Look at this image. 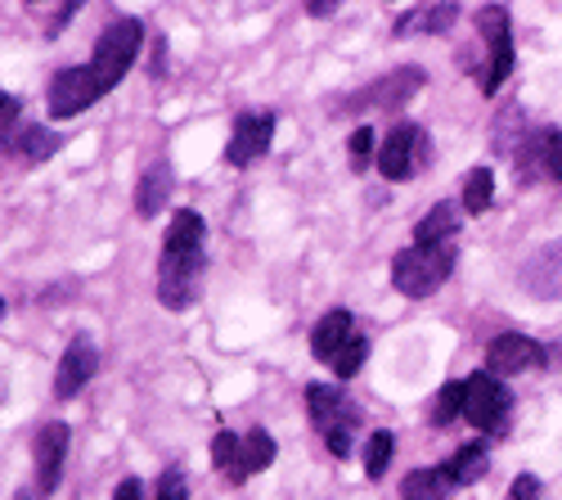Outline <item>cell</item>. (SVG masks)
<instances>
[{"instance_id": "1", "label": "cell", "mask_w": 562, "mask_h": 500, "mask_svg": "<svg viewBox=\"0 0 562 500\" xmlns=\"http://www.w3.org/2000/svg\"><path fill=\"white\" fill-rule=\"evenodd\" d=\"M207 270V225L203 212L180 208L167 225L162 257H158V302L167 311H190L203 289Z\"/></svg>"}, {"instance_id": "2", "label": "cell", "mask_w": 562, "mask_h": 500, "mask_svg": "<svg viewBox=\"0 0 562 500\" xmlns=\"http://www.w3.org/2000/svg\"><path fill=\"white\" fill-rule=\"evenodd\" d=\"M311 352L315 360L334 370V379H356L360 366L369 360V338L356 330V315L347 307H334L319 315V325L311 330Z\"/></svg>"}, {"instance_id": "3", "label": "cell", "mask_w": 562, "mask_h": 500, "mask_svg": "<svg viewBox=\"0 0 562 500\" xmlns=\"http://www.w3.org/2000/svg\"><path fill=\"white\" fill-rule=\"evenodd\" d=\"M454 276V244H409L392 257V289L401 298H428Z\"/></svg>"}, {"instance_id": "4", "label": "cell", "mask_w": 562, "mask_h": 500, "mask_svg": "<svg viewBox=\"0 0 562 500\" xmlns=\"http://www.w3.org/2000/svg\"><path fill=\"white\" fill-rule=\"evenodd\" d=\"M306 411H311V424L319 429L324 446H329L338 460H347V456H351V437H356V429H360L356 401H351L342 388L311 384V388H306Z\"/></svg>"}, {"instance_id": "5", "label": "cell", "mask_w": 562, "mask_h": 500, "mask_svg": "<svg viewBox=\"0 0 562 500\" xmlns=\"http://www.w3.org/2000/svg\"><path fill=\"white\" fill-rule=\"evenodd\" d=\"M139 45H145V23H139V19H113V23L100 32L95 55H90V73H95V81H100L104 96L131 73Z\"/></svg>"}, {"instance_id": "6", "label": "cell", "mask_w": 562, "mask_h": 500, "mask_svg": "<svg viewBox=\"0 0 562 500\" xmlns=\"http://www.w3.org/2000/svg\"><path fill=\"white\" fill-rule=\"evenodd\" d=\"M508 411H513V397L504 392L499 375L477 370V375L463 379V420L473 424L477 433H504Z\"/></svg>"}, {"instance_id": "7", "label": "cell", "mask_w": 562, "mask_h": 500, "mask_svg": "<svg viewBox=\"0 0 562 500\" xmlns=\"http://www.w3.org/2000/svg\"><path fill=\"white\" fill-rule=\"evenodd\" d=\"M477 27L486 36V77H482V90L486 96H495V90L513 77V64H518V55H513V23H508V10L504 5H486L477 10Z\"/></svg>"}, {"instance_id": "8", "label": "cell", "mask_w": 562, "mask_h": 500, "mask_svg": "<svg viewBox=\"0 0 562 500\" xmlns=\"http://www.w3.org/2000/svg\"><path fill=\"white\" fill-rule=\"evenodd\" d=\"M104 96L95 73H90V64H72V68H59L50 77V90H45V100H50V118L55 122H68V118H81L90 104H95Z\"/></svg>"}, {"instance_id": "9", "label": "cell", "mask_w": 562, "mask_h": 500, "mask_svg": "<svg viewBox=\"0 0 562 500\" xmlns=\"http://www.w3.org/2000/svg\"><path fill=\"white\" fill-rule=\"evenodd\" d=\"M64 456H68V424H45L32 442V469H36V487L23 491V500L32 496H50L59 487V474H64Z\"/></svg>"}, {"instance_id": "10", "label": "cell", "mask_w": 562, "mask_h": 500, "mask_svg": "<svg viewBox=\"0 0 562 500\" xmlns=\"http://www.w3.org/2000/svg\"><path fill=\"white\" fill-rule=\"evenodd\" d=\"M536 366H549V352L536 338H527V334H499V338L486 343V370L499 375V379L527 375Z\"/></svg>"}, {"instance_id": "11", "label": "cell", "mask_w": 562, "mask_h": 500, "mask_svg": "<svg viewBox=\"0 0 562 500\" xmlns=\"http://www.w3.org/2000/svg\"><path fill=\"white\" fill-rule=\"evenodd\" d=\"M270 141H274V113H239L229 131V145H225V163L248 167L270 149Z\"/></svg>"}, {"instance_id": "12", "label": "cell", "mask_w": 562, "mask_h": 500, "mask_svg": "<svg viewBox=\"0 0 562 500\" xmlns=\"http://www.w3.org/2000/svg\"><path fill=\"white\" fill-rule=\"evenodd\" d=\"M379 171L387 176V180H405V176H414L418 171V163H424V131H418L414 122H401V126H392V135L379 145Z\"/></svg>"}, {"instance_id": "13", "label": "cell", "mask_w": 562, "mask_h": 500, "mask_svg": "<svg viewBox=\"0 0 562 500\" xmlns=\"http://www.w3.org/2000/svg\"><path fill=\"white\" fill-rule=\"evenodd\" d=\"M418 86H424V73H418V68H396V73H387L383 81H373L369 90H360V96H351L338 113H356L360 104H373V109H401Z\"/></svg>"}, {"instance_id": "14", "label": "cell", "mask_w": 562, "mask_h": 500, "mask_svg": "<svg viewBox=\"0 0 562 500\" xmlns=\"http://www.w3.org/2000/svg\"><path fill=\"white\" fill-rule=\"evenodd\" d=\"M95 370H100V356H95V343H90L86 334H77L72 343H68V352H64V360H59V370H55V397H77L90 379H95Z\"/></svg>"}, {"instance_id": "15", "label": "cell", "mask_w": 562, "mask_h": 500, "mask_svg": "<svg viewBox=\"0 0 562 500\" xmlns=\"http://www.w3.org/2000/svg\"><path fill=\"white\" fill-rule=\"evenodd\" d=\"M522 289L540 302H558L562 298V240L536 248V257L522 266Z\"/></svg>"}, {"instance_id": "16", "label": "cell", "mask_w": 562, "mask_h": 500, "mask_svg": "<svg viewBox=\"0 0 562 500\" xmlns=\"http://www.w3.org/2000/svg\"><path fill=\"white\" fill-rule=\"evenodd\" d=\"M454 491H459V478L450 465H424V469L405 474V482H401L405 500H450Z\"/></svg>"}, {"instance_id": "17", "label": "cell", "mask_w": 562, "mask_h": 500, "mask_svg": "<svg viewBox=\"0 0 562 500\" xmlns=\"http://www.w3.org/2000/svg\"><path fill=\"white\" fill-rule=\"evenodd\" d=\"M171 167L167 163H154V167H145V176H139V186H135V212L139 216H158L162 208H167V199H171Z\"/></svg>"}, {"instance_id": "18", "label": "cell", "mask_w": 562, "mask_h": 500, "mask_svg": "<svg viewBox=\"0 0 562 500\" xmlns=\"http://www.w3.org/2000/svg\"><path fill=\"white\" fill-rule=\"evenodd\" d=\"M59 145L64 141H59L50 126H23L19 135H10V141H5V154L23 158V163H45V158L59 154Z\"/></svg>"}, {"instance_id": "19", "label": "cell", "mask_w": 562, "mask_h": 500, "mask_svg": "<svg viewBox=\"0 0 562 500\" xmlns=\"http://www.w3.org/2000/svg\"><path fill=\"white\" fill-rule=\"evenodd\" d=\"M274 437L266 433V429H248L244 433V446H239V482H248L252 474H261V469H270L274 465Z\"/></svg>"}, {"instance_id": "20", "label": "cell", "mask_w": 562, "mask_h": 500, "mask_svg": "<svg viewBox=\"0 0 562 500\" xmlns=\"http://www.w3.org/2000/svg\"><path fill=\"white\" fill-rule=\"evenodd\" d=\"M454 235H459V208L446 199L414 225V244H450Z\"/></svg>"}, {"instance_id": "21", "label": "cell", "mask_w": 562, "mask_h": 500, "mask_svg": "<svg viewBox=\"0 0 562 500\" xmlns=\"http://www.w3.org/2000/svg\"><path fill=\"white\" fill-rule=\"evenodd\" d=\"M239 446H244V433H234V429H221L212 437V469L239 487Z\"/></svg>"}, {"instance_id": "22", "label": "cell", "mask_w": 562, "mask_h": 500, "mask_svg": "<svg viewBox=\"0 0 562 500\" xmlns=\"http://www.w3.org/2000/svg\"><path fill=\"white\" fill-rule=\"evenodd\" d=\"M491 203H495V171L491 167H473L463 176V212L482 216Z\"/></svg>"}, {"instance_id": "23", "label": "cell", "mask_w": 562, "mask_h": 500, "mask_svg": "<svg viewBox=\"0 0 562 500\" xmlns=\"http://www.w3.org/2000/svg\"><path fill=\"white\" fill-rule=\"evenodd\" d=\"M454 19H459V0H441V5H432L428 14H405L396 23V36H405L409 27H424L428 36H441V32H450Z\"/></svg>"}, {"instance_id": "24", "label": "cell", "mask_w": 562, "mask_h": 500, "mask_svg": "<svg viewBox=\"0 0 562 500\" xmlns=\"http://www.w3.org/2000/svg\"><path fill=\"white\" fill-rule=\"evenodd\" d=\"M450 469H454L459 487H468V482H482V478H486V469H491V451H486L482 442H468V446H459V451H454Z\"/></svg>"}, {"instance_id": "25", "label": "cell", "mask_w": 562, "mask_h": 500, "mask_svg": "<svg viewBox=\"0 0 562 500\" xmlns=\"http://www.w3.org/2000/svg\"><path fill=\"white\" fill-rule=\"evenodd\" d=\"M392 451H396V437H392L387 429H373V433H369V442H364V478H369V482H379V478L387 474Z\"/></svg>"}, {"instance_id": "26", "label": "cell", "mask_w": 562, "mask_h": 500, "mask_svg": "<svg viewBox=\"0 0 562 500\" xmlns=\"http://www.w3.org/2000/svg\"><path fill=\"white\" fill-rule=\"evenodd\" d=\"M454 415H463V384H441V392L432 397L428 420L432 424H450Z\"/></svg>"}, {"instance_id": "27", "label": "cell", "mask_w": 562, "mask_h": 500, "mask_svg": "<svg viewBox=\"0 0 562 500\" xmlns=\"http://www.w3.org/2000/svg\"><path fill=\"white\" fill-rule=\"evenodd\" d=\"M347 154H351V167H356V171H364L369 158H379V135H373V126H356V131H351Z\"/></svg>"}, {"instance_id": "28", "label": "cell", "mask_w": 562, "mask_h": 500, "mask_svg": "<svg viewBox=\"0 0 562 500\" xmlns=\"http://www.w3.org/2000/svg\"><path fill=\"white\" fill-rule=\"evenodd\" d=\"M154 500H190V482H184V474H180V469H167V474L158 478Z\"/></svg>"}, {"instance_id": "29", "label": "cell", "mask_w": 562, "mask_h": 500, "mask_svg": "<svg viewBox=\"0 0 562 500\" xmlns=\"http://www.w3.org/2000/svg\"><path fill=\"white\" fill-rule=\"evenodd\" d=\"M504 500H540V478L536 474H518Z\"/></svg>"}, {"instance_id": "30", "label": "cell", "mask_w": 562, "mask_h": 500, "mask_svg": "<svg viewBox=\"0 0 562 500\" xmlns=\"http://www.w3.org/2000/svg\"><path fill=\"white\" fill-rule=\"evenodd\" d=\"M19 109H23V100L5 90V96H0V122H5V131H0V135H10V126L19 122Z\"/></svg>"}, {"instance_id": "31", "label": "cell", "mask_w": 562, "mask_h": 500, "mask_svg": "<svg viewBox=\"0 0 562 500\" xmlns=\"http://www.w3.org/2000/svg\"><path fill=\"white\" fill-rule=\"evenodd\" d=\"M81 5H86V0H64L59 14H55V23H50V36H59V32H64V27L77 19V10H81Z\"/></svg>"}, {"instance_id": "32", "label": "cell", "mask_w": 562, "mask_h": 500, "mask_svg": "<svg viewBox=\"0 0 562 500\" xmlns=\"http://www.w3.org/2000/svg\"><path fill=\"white\" fill-rule=\"evenodd\" d=\"M113 500H145V482H139V478H122L117 491H113Z\"/></svg>"}, {"instance_id": "33", "label": "cell", "mask_w": 562, "mask_h": 500, "mask_svg": "<svg viewBox=\"0 0 562 500\" xmlns=\"http://www.w3.org/2000/svg\"><path fill=\"white\" fill-rule=\"evenodd\" d=\"M338 5H342V0H306V14L311 19H329Z\"/></svg>"}, {"instance_id": "34", "label": "cell", "mask_w": 562, "mask_h": 500, "mask_svg": "<svg viewBox=\"0 0 562 500\" xmlns=\"http://www.w3.org/2000/svg\"><path fill=\"white\" fill-rule=\"evenodd\" d=\"M23 5H32V10H36V5H50V0H23Z\"/></svg>"}]
</instances>
